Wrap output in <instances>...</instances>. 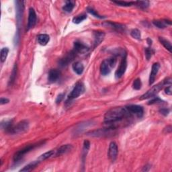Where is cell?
<instances>
[{
	"label": "cell",
	"instance_id": "1",
	"mask_svg": "<svg viewBox=\"0 0 172 172\" xmlns=\"http://www.w3.org/2000/svg\"><path fill=\"white\" fill-rule=\"evenodd\" d=\"M126 108L124 107H115L112 108V109L109 110L105 114L104 118V123L110 124L116 123V122L120 121L124 118L130 116Z\"/></svg>",
	"mask_w": 172,
	"mask_h": 172
},
{
	"label": "cell",
	"instance_id": "2",
	"mask_svg": "<svg viewBox=\"0 0 172 172\" xmlns=\"http://www.w3.org/2000/svg\"><path fill=\"white\" fill-rule=\"evenodd\" d=\"M171 77L166 78V80H164L162 82H160V83L154 85L153 87H152L149 89V90L145 94L142 95L141 97H140V100H144L153 98V97H154L158 94L161 89L164 88V86L167 85H171Z\"/></svg>",
	"mask_w": 172,
	"mask_h": 172
},
{
	"label": "cell",
	"instance_id": "3",
	"mask_svg": "<svg viewBox=\"0 0 172 172\" xmlns=\"http://www.w3.org/2000/svg\"><path fill=\"white\" fill-rule=\"evenodd\" d=\"M42 144H44V143H43V141H41V142L37 143H35V144L29 145L26 147H24L23 149L19 150L18 151H17L15 154H14V161L16 163L18 162L19 161H20L23 158L26 154L29 153L30 151H31V150H32L36 147H37L38 145H42Z\"/></svg>",
	"mask_w": 172,
	"mask_h": 172
},
{
	"label": "cell",
	"instance_id": "4",
	"mask_svg": "<svg viewBox=\"0 0 172 172\" xmlns=\"http://www.w3.org/2000/svg\"><path fill=\"white\" fill-rule=\"evenodd\" d=\"M116 63V59L115 57L105 59L103 61L100 65V72L103 75H107L111 72L112 68H114Z\"/></svg>",
	"mask_w": 172,
	"mask_h": 172
},
{
	"label": "cell",
	"instance_id": "5",
	"mask_svg": "<svg viewBox=\"0 0 172 172\" xmlns=\"http://www.w3.org/2000/svg\"><path fill=\"white\" fill-rule=\"evenodd\" d=\"M115 130L116 128L114 127L98 129V130L88 132V135L91 136V137H109V136H112V135L115 133Z\"/></svg>",
	"mask_w": 172,
	"mask_h": 172
},
{
	"label": "cell",
	"instance_id": "6",
	"mask_svg": "<svg viewBox=\"0 0 172 172\" xmlns=\"http://www.w3.org/2000/svg\"><path fill=\"white\" fill-rule=\"evenodd\" d=\"M29 128V123L27 120H22L19 122L15 126L12 127L8 131L9 133L16 135V134H21L26 132Z\"/></svg>",
	"mask_w": 172,
	"mask_h": 172
},
{
	"label": "cell",
	"instance_id": "7",
	"mask_svg": "<svg viewBox=\"0 0 172 172\" xmlns=\"http://www.w3.org/2000/svg\"><path fill=\"white\" fill-rule=\"evenodd\" d=\"M85 92V87L83 83L81 82H78L75 84L74 88L68 96V100H72L75 98L80 97L81 95H82Z\"/></svg>",
	"mask_w": 172,
	"mask_h": 172
},
{
	"label": "cell",
	"instance_id": "8",
	"mask_svg": "<svg viewBox=\"0 0 172 172\" xmlns=\"http://www.w3.org/2000/svg\"><path fill=\"white\" fill-rule=\"evenodd\" d=\"M129 114L131 116H136L139 118H141L144 114V109L141 106L139 105H129L125 107Z\"/></svg>",
	"mask_w": 172,
	"mask_h": 172
},
{
	"label": "cell",
	"instance_id": "9",
	"mask_svg": "<svg viewBox=\"0 0 172 172\" xmlns=\"http://www.w3.org/2000/svg\"><path fill=\"white\" fill-rule=\"evenodd\" d=\"M127 54L126 53H123V58L120 62L119 67L117 69L115 73V77L116 79H120L123 76L125 71L127 70Z\"/></svg>",
	"mask_w": 172,
	"mask_h": 172
},
{
	"label": "cell",
	"instance_id": "10",
	"mask_svg": "<svg viewBox=\"0 0 172 172\" xmlns=\"http://www.w3.org/2000/svg\"><path fill=\"white\" fill-rule=\"evenodd\" d=\"M37 14H36L35 10L34 8H30L29 9V14H28V26L27 30H29L31 28H34V26L37 24Z\"/></svg>",
	"mask_w": 172,
	"mask_h": 172
},
{
	"label": "cell",
	"instance_id": "11",
	"mask_svg": "<svg viewBox=\"0 0 172 172\" xmlns=\"http://www.w3.org/2000/svg\"><path fill=\"white\" fill-rule=\"evenodd\" d=\"M103 26H104L105 27H108L110 28H112V30L117 31L118 32H123L126 30V27L124 26L123 24H118V23H115L112 22H105L102 24Z\"/></svg>",
	"mask_w": 172,
	"mask_h": 172
},
{
	"label": "cell",
	"instance_id": "12",
	"mask_svg": "<svg viewBox=\"0 0 172 172\" xmlns=\"http://www.w3.org/2000/svg\"><path fill=\"white\" fill-rule=\"evenodd\" d=\"M118 146L115 142H111L109 145V149H108V157L111 160V161L114 162L117 158L118 155Z\"/></svg>",
	"mask_w": 172,
	"mask_h": 172
},
{
	"label": "cell",
	"instance_id": "13",
	"mask_svg": "<svg viewBox=\"0 0 172 172\" xmlns=\"http://www.w3.org/2000/svg\"><path fill=\"white\" fill-rule=\"evenodd\" d=\"M16 20L18 21V24H20L22 20L23 12L24 10V2L16 1Z\"/></svg>",
	"mask_w": 172,
	"mask_h": 172
},
{
	"label": "cell",
	"instance_id": "14",
	"mask_svg": "<svg viewBox=\"0 0 172 172\" xmlns=\"http://www.w3.org/2000/svg\"><path fill=\"white\" fill-rule=\"evenodd\" d=\"M76 53H75L73 50L71 51L69 53H68L67 55L64 56L63 59L59 61V64L61 66L64 67L68 65V64L70 63L72 61L75 59V56H76Z\"/></svg>",
	"mask_w": 172,
	"mask_h": 172
},
{
	"label": "cell",
	"instance_id": "15",
	"mask_svg": "<svg viewBox=\"0 0 172 172\" xmlns=\"http://www.w3.org/2000/svg\"><path fill=\"white\" fill-rule=\"evenodd\" d=\"M160 68V64L159 63H155L153 64L151 68V71H150V76H149V85H152L155 82V78L157 73L159 72Z\"/></svg>",
	"mask_w": 172,
	"mask_h": 172
},
{
	"label": "cell",
	"instance_id": "16",
	"mask_svg": "<svg viewBox=\"0 0 172 172\" xmlns=\"http://www.w3.org/2000/svg\"><path fill=\"white\" fill-rule=\"evenodd\" d=\"M73 51L77 54V53L84 54L85 53H87L89 51V47L87 45H84V43L79 41H76L74 42Z\"/></svg>",
	"mask_w": 172,
	"mask_h": 172
},
{
	"label": "cell",
	"instance_id": "17",
	"mask_svg": "<svg viewBox=\"0 0 172 172\" xmlns=\"http://www.w3.org/2000/svg\"><path fill=\"white\" fill-rule=\"evenodd\" d=\"M61 75V72L57 69H53L49 71L48 80L51 83H55L59 80Z\"/></svg>",
	"mask_w": 172,
	"mask_h": 172
},
{
	"label": "cell",
	"instance_id": "18",
	"mask_svg": "<svg viewBox=\"0 0 172 172\" xmlns=\"http://www.w3.org/2000/svg\"><path fill=\"white\" fill-rule=\"evenodd\" d=\"M72 149H73V146L71 145L67 144V145H62L55 152V156L62 155L63 154H65L68 152H69L70 150H72Z\"/></svg>",
	"mask_w": 172,
	"mask_h": 172
},
{
	"label": "cell",
	"instance_id": "19",
	"mask_svg": "<svg viewBox=\"0 0 172 172\" xmlns=\"http://www.w3.org/2000/svg\"><path fill=\"white\" fill-rule=\"evenodd\" d=\"M105 37V33L102 31H96L94 32V47L98 46L100 45Z\"/></svg>",
	"mask_w": 172,
	"mask_h": 172
},
{
	"label": "cell",
	"instance_id": "20",
	"mask_svg": "<svg viewBox=\"0 0 172 172\" xmlns=\"http://www.w3.org/2000/svg\"><path fill=\"white\" fill-rule=\"evenodd\" d=\"M153 24L158 28L163 29V28H166L167 26V25H171V22L170 20H154L153 22Z\"/></svg>",
	"mask_w": 172,
	"mask_h": 172
},
{
	"label": "cell",
	"instance_id": "21",
	"mask_svg": "<svg viewBox=\"0 0 172 172\" xmlns=\"http://www.w3.org/2000/svg\"><path fill=\"white\" fill-rule=\"evenodd\" d=\"M41 161L38 160V161H32V162L30 163L29 164H28L27 166H26L25 167H24V168L22 169H21L20 170V171H25V172H28V171H31L33 170L34 168H36L37 167L38 165L39 164Z\"/></svg>",
	"mask_w": 172,
	"mask_h": 172
},
{
	"label": "cell",
	"instance_id": "22",
	"mask_svg": "<svg viewBox=\"0 0 172 172\" xmlns=\"http://www.w3.org/2000/svg\"><path fill=\"white\" fill-rule=\"evenodd\" d=\"M38 42L42 46H45L50 41V37L48 34H39L37 37Z\"/></svg>",
	"mask_w": 172,
	"mask_h": 172
},
{
	"label": "cell",
	"instance_id": "23",
	"mask_svg": "<svg viewBox=\"0 0 172 172\" xmlns=\"http://www.w3.org/2000/svg\"><path fill=\"white\" fill-rule=\"evenodd\" d=\"M73 69L76 73L77 75H81L84 72V64H82L80 62H75L73 64Z\"/></svg>",
	"mask_w": 172,
	"mask_h": 172
},
{
	"label": "cell",
	"instance_id": "24",
	"mask_svg": "<svg viewBox=\"0 0 172 172\" xmlns=\"http://www.w3.org/2000/svg\"><path fill=\"white\" fill-rule=\"evenodd\" d=\"M75 8V2L71 1H67L66 3L63 7L64 12L67 13H71Z\"/></svg>",
	"mask_w": 172,
	"mask_h": 172
},
{
	"label": "cell",
	"instance_id": "25",
	"mask_svg": "<svg viewBox=\"0 0 172 172\" xmlns=\"http://www.w3.org/2000/svg\"><path fill=\"white\" fill-rule=\"evenodd\" d=\"M159 41L161 42V44L165 48H166L167 50H168L170 53L171 52V42L169 41L163 37H159Z\"/></svg>",
	"mask_w": 172,
	"mask_h": 172
},
{
	"label": "cell",
	"instance_id": "26",
	"mask_svg": "<svg viewBox=\"0 0 172 172\" xmlns=\"http://www.w3.org/2000/svg\"><path fill=\"white\" fill-rule=\"evenodd\" d=\"M55 150H49V151L43 153L42 155H41L40 157H39L38 160L41 161H44V160L50 158V157H51L52 156L55 155Z\"/></svg>",
	"mask_w": 172,
	"mask_h": 172
},
{
	"label": "cell",
	"instance_id": "27",
	"mask_svg": "<svg viewBox=\"0 0 172 172\" xmlns=\"http://www.w3.org/2000/svg\"><path fill=\"white\" fill-rule=\"evenodd\" d=\"M87 18V16L85 14H80L77 16L74 17L73 18V22L74 24H80L84 20Z\"/></svg>",
	"mask_w": 172,
	"mask_h": 172
},
{
	"label": "cell",
	"instance_id": "28",
	"mask_svg": "<svg viewBox=\"0 0 172 172\" xmlns=\"http://www.w3.org/2000/svg\"><path fill=\"white\" fill-rule=\"evenodd\" d=\"M135 5L139 7V8L146 9L149 7V2L148 1H138V2H135Z\"/></svg>",
	"mask_w": 172,
	"mask_h": 172
},
{
	"label": "cell",
	"instance_id": "29",
	"mask_svg": "<svg viewBox=\"0 0 172 172\" xmlns=\"http://www.w3.org/2000/svg\"><path fill=\"white\" fill-rule=\"evenodd\" d=\"M113 3H116V4L120 6H124V7H128L131 6L132 5H135L134 2H125V1H114Z\"/></svg>",
	"mask_w": 172,
	"mask_h": 172
},
{
	"label": "cell",
	"instance_id": "30",
	"mask_svg": "<svg viewBox=\"0 0 172 172\" xmlns=\"http://www.w3.org/2000/svg\"><path fill=\"white\" fill-rule=\"evenodd\" d=\"M87 11L89 14H91L92 16H94L96 18H98L103 19V18H105V17H104V16H100V14L98 12H97V11H96L94 8H91V7H88V8H87Z\"/></svg>",
	"mask_w": 172,
	"mask_h": 172
},
{
	"label": "cell",
	"instance_id": "31",
	"mask_svg": "<svg viewBox=\"0 0 172 172\" xmlns=\"http://www.w3.org/2000/svg\"><path fill=\"white\" fill-rule=\"evenodd\" d=\"M9 49L8 48H3L1 51V61L3 63L6 61L7 57L8 55Z\"/></svg>",
	"mask_w": 172,
	"mask_h": 172
},
{
	"label": "cell",
	"instance_id": "32",
	"mask_svg": "<svg viewBox=\"0 0 172 172\" xmlns=\"http://www.w3.org/2000/svg\"><path fill=\"white\" fill-rule=\"evenodd\" d=\"M131 35L132 38H134L137 40H140L141 38V32L138 29H133L131 32Z\"/></svg>",
	"mask_w": 172,
	"mask_h": 172
},
{
	"label": "cell",
	"instance_id": "33",
	"mask_svg": "<svg viewBox=\"0 0 172 172\" xmlns=\"http://www.w3.org/2000/svg\"><path fill=\"white\" fill-rule=\"evenodd\" d=\"M141 86H142L141 81L139 78L137 79V80H135L133 81V84H132V88H133V89H135V90H139V89H141Z\"/></svg>",
	"mask_w": 172,
	"mask_h": 172
},
{
	"label": "cell",
	"instance_id": "34",
	"mask_svg": "<svg viewBox=\"0 0 172 172\" xmlns=\"http://www.w3.org/2000/svg\"><path fill=\"white\" fill-rule=\"evenodd\" d=\"M16 74H17V65L16 64L14 65V69L12 71V75H11V77H10V84H12L13 82L15 81L16 80Z\"/></svg>",
	"mask_w": 172,
	"mask_h": 172
},
{
	"label": "cell",
	"instance_id": "35",
	"mask_svg": "<svg viewBox=\"0 0 172 172\" xmlns=\"http://www.w3.org/2000/svg\"><path fill=\"white\" fill-rule=\"evenodd\" d=\"M145 51L146 58L147 60H149L150 59V57H151L154 54V53H155V51H154L152 49H150V48H146Z\"/></svg>",
	"mask_w": 172,
	"mask_h": 172
},
{
	"label": "cell",
	"instance_id": "36",
	"mask_svg": "<svg viewBox=\"0 0 172 172\" xmlns=\"http://www.w3.org/2000/svg\"><path fill=\"white\" fill-rule=\"evenodd\" d=\"M163 101L161 99H160L158 97H154V98L150 100L148 104L149 105H152V104H159V103H162Z\"/></svg>",
	"mask_w": 172,
	"mask_h": 172
},
{
	"label": "cell",
	"instance_id": "37",
	"mask_svg": "<svg viewBox=\"0 0 172 172\" xmlns=\"http://www.w3.org/2000/svg\"><path fill=\"white\" fill-rule=\"evenodd\" d=\"M90 147V143H89L88 141H85L84 143V156L85 157L86 153L88 151V150Z\"/></svg>",
	"mask_w": 172,
	"mask_h": 172
},
{
	"label": "cell",
	"instance_id": "38",
	"mask_svg": "<svg viewBox=\"0 0 172 172\" xmlns=\"http://www.w3.org/2000/svg\"><path fill=\"white\" fill-rule=\"evenodd\" d=\"M159 112L162 114V115L166 116L169 114L170 110L168 108H161L159 110Z\"/></svg>",
	"mask_w": 172,
	"mask_h": 172
},
{
	"label": "cell",
	"instance_id": "39",
	"mask_svg": "<svg viewBox=\"0 0 172 172\" xmlns=\"http://www.w3.org/2000/svg\"><path fill=\"white\" fill-rule=\"evenodd\" d=\"M165 92H166V94L169 95V96H171L172 94V90H171V85H170L169 86H167V87H166V88L165 89Z\"/></svg>",
	"mask_w": 172,
	"mask_h": 172
},
{
	"label": "cell",
	"instance_id": "40",
	"mask_svg": "<svg viewBox=\"0 0 172 172\" xmlns=\"http://www.w3.org/2000/svg\"><path fill=\"white\" fill-rule=\"evenodd\" d=\"M64 94H60L58 97L57 98V100H56V103L57 104H59L62 101V100H63L64 98Z\"/></svg>",
	"mask_w": 172,
	"mask_h": 172
},
{
	"label": "cell",
	"instance_id": "41",
	"mask_svg": "<svg viewBox=\"0 0 172 172\" xmlns=\"http://www.w3.org/2000/svg\"><path fill=\"white\" fill-rule=\"evenodd\" d=\"M9 102L10 100L8 98H2L1 100H0V104H1V105L6 104L9 103Z\"/></svg>",
	"mask_w": 172,
	"mask_h": 172
},
{
	"label": "cell",
	"instance_id": "42",
	"mask_svg": "<svg viewBox=\"0 0 172 172\" xmlns=\"http://www.w3.org/2000/svg\"><path fill=\"white\" fill-rule=\"evenodd\" d=\"M164 131H166V133H171V125H170V126H167L166 128L164 129Z\"/></svg>",
	"mask_w": 172,
	"mask_h": 172
},
{
	"label": "cell",
	"instance_id": "43",
	"mask_svg": "<svg viewBox=\"0 0 172 172\" xmlns=\"http://www.w3.org/2000/svg\"><path fill=\"white\" fill-rule=\"evenodd\" d=\"M150 166H149V165H147V166H145L144 168L142 170V171H148L150 170Z\"/></svg>",
	"mask_w": 172,
	"mask_h": 172
}]
</instances>
